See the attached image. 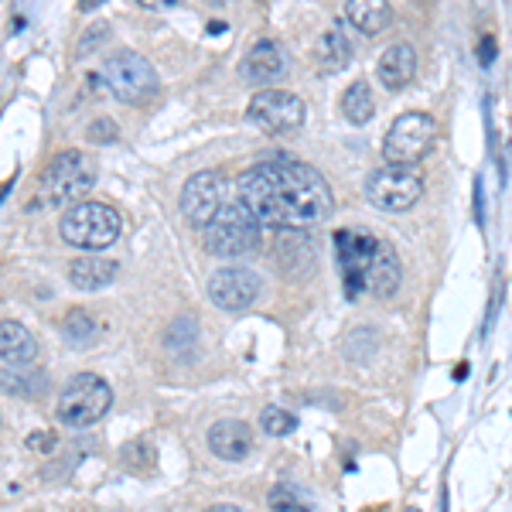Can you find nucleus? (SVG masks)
Listing matches in <instances>:
<instances>
[{"mask_svg": "<svg viewBox=\"0 0 512 512\" xmlns=\"http://www.w3.org/2000/svg\"><path fill=\"white\" fill-rule=\"evenodd\" d=\"M236 192L263 226L280 233H304L332 216V188L325 175L294 158H270L246 168Z\"/></svg>", "mask_w": 512, "mask_h": 512, "instance_id": "nucleus-1", "label": "nucleus"}, {"mask_svg": "<svg viewBox=\"0 0 512 512\" xmlns=\"http://www.w3.org/2000/svg\"><path fill=\"white\" fill-rule=\"evenodd\" d=\"M338 270L349 297H393L403 280L400 256L386 239L362 229H338L335 233Z\"/></svg>", "mask_w": 512, "mask_h": 512, "instance_id": "nucleus-2", "label": "nucleus"}, {"mask_svg": "<svg viewBox=\"0 0 512 512\" xmlns=\"http://www.w3.org/2000/svg\"><path fill=\"white\" fill-rule=\"evenodd\" d=\"M93 185H96L93 158L82 154V151H62L48 161L45 171H41L31 209L52 212V209H62V205H69L72 209V202L79 205V198L93 192Z\"/></svg>", "mask_w": 512, "mask_h": 512, "instance_id": "nucleus-3", "label": "nucleus"}, {"mask_svg": "<svg viewBox=\"0 0 512 512\" xmlns=\"http://www.w3.org/2000/svg\"><path fill=\"white\" fill-rule=\"evenodd\" d=\"M205 233V250L212 256H222V260H236V256H246L253 250H260L263 239V222L246 209L239 198H229V205L219 212Z\"/></svg>", "mask_w": 512, "mask_h": 512, "instance_id": "nucleus-4", "label": "nucleus"}, {"mask_svg": "<svg viewBox=\"0 0 512 512\" xmlns=\"http://www.w3.org/2000/svg\"><path fill=\"white\" fill-rule=\"evenodd\" d=\"M123 219L106 202H79L59 222V233L76 250H106L120 239Z\"/></svg>", "mask_w": 512, "mask_h": 512, "instance_id": "nucleus-5", "label": "nucleus"}, {"mask_svg": "<svg viewBox=\"0 0 512 512\" xmlns=\"http://www.w3.org/2000/svg\"><path fill=\"white\" fill-rule=\"evenodd\" d=\"M437 144V120L431 113H403L393 120V127L383 137V158L393 168H414L434 151Z\"/></svg>", "mask_w": 512, "mask_h": 512, "instance_id": "nucleus-6", "label": "nucleus"}, {"mask_svg": "<svg viewBox=\"0 0 512 512\" xmlns=\"http://www.w3.org/2000/svg\"><path fill=\"white\" fill-rule=\"evenodd\" d=\"M106 86L120 103L144 106L158 96V72L154 65L137 52H117L113 59H106Z\"/></svg>", "mask_w": 512, "mask_h": 512, "instance_id": "nucleus-7", "label": "nucleus"}, {"mask_svg": "<svg viewBox=\"0 0 512 512\" xmlns=\"http://www.w3.org/2000/svg\"><path fill=\"white\" fill-rule=\"evenodd\" d=\"M113 390L106 386V379L93 373H79L65 383L59 396V420L69 427H93L99 417L110 410Z\"/></svg>", "mask_w": 512, "mask_h": 512, "instance_id": "nucleus-8", "label": "nucleus"}, {"mask_svg": "<svg viewBox=\"0 0 512 512\" xmlns=\"http://www.w3.org/2000/svg\"><path fill=\"white\" fill-rule=\"evenodd\" d=\"M229 205V178L222 171H198L181 188V216L188 226L205 229Z\"/></svg>", "mask_w": 512, "mask_h": 512, "instance_id": "nucleus-9", "label": "nucleus"}, {"mask_svg": "<svg viewBox=\"0 0 512 512\" xmlns=\"http://www.w3.org/2000/svg\"><path fill=\"white\" fill-rule=\"evenodd\" d=\"M304 99L287 93V89H260L250 106H246V117H250L256 127L267 130V134L287 137L294 130H301L304 123Z\"/></svg>", "mask_w": 512, "mask_h": 512, "instance_id": "nucleus-10", "label": "nucleus"}, {"mask_svg": "<svg viewBox=\"0 0 512 512\" xmlns=\"http://www.w3.org/2000/svg\"><path fill=\"white\" fill-rule=\"evenodd\" d=\"M424 195V178L414 168H379L366 181V198L383 212H407Z\"/></svg>", "mask_w": 512, "mask_h": 512, "instance_id": "nucleus-11", "label": "nucleus"}, {"mask_svg": "<svg viewBox=\"0 0 512 512\" xmlns=\"http://www.w3.org/2000/svg\"><path fill=\"white\" fill-rule=\"evenodd\" d=\"M260 297V277L246 267H219L209 277V301L219 311H246Z\"/></svg>", "mask_w": 512, "mask_h": 512, "instance_id": "nucleus-12", "label": "nucleus"}, {"mask_svg": "<svg viewBox=\"0 0 512 512\" xmlns=\"http://www.w3.org/2000/svg\"><path fill=\"white\" fill-rule=\"evenodd\" d=\"M284 72H287V52L274 38L256 41L250 52L243 55V62H239V76H243V82H250V86H270Z\"/></svg>", "mask_w": 512, "mask_h": 512, "instance_id": "nucleus-13", "label": "nucleus"}, {"mask_svg": "<svg viewBox=\"0 0 512 512\" xmlns=\"http://www.w3.org/2000/svg\"><path fill=\"white\" fill-rule=\"evenodd\" d=\"M0 359H4V369H14V373L31 369L38 359L35 335L24 325H18V321H4L0 325Z\"/></svg>", "mask_w": 512, "mask_h": 512, "instance_id": "nucleus-14", "label": "nucleus"}, {"mask_svg": "<svg viewBox=\"0 0 512 512\" xmlns=\"http://www.w3.org/2000/svg\"><path fill=\"white\" fill-rule=\"evenodd\" d=\"M209 451L222 461H243L253 451V431L243 420H219L209 431Z\"/></svg>", "mask_w": 512, "mask_h": 512, "instance_id": "nucleus-15", "label": "nucleus"}, {"mask_svg": "<svg viewBox=\"0 0 512 512\" xmlns=\"http://www.w3.org/2000/svg\"><path fill=\"white\" fill-rule=\"evenodd\" d=\"M379 82H383L386 89H403L410 79L417 76V52L414 45H407V41H393L390 48H386L383 55H379V69H376Z\"/></svg>", "mask_w": 512, "mask_h": 512, "instance_id": "nucleus-16", "label": "nucleus"}, {"mask_svg": "<svg viewBox=\"0 0 512 512\" xmlns=\"http://www.w3.org/2000/svg\"><path fill=\"white\" fill-rule=\"evenodd\" d=\"M120 267L113 260L99 253H89V256H79V260L69 263V284L79 287V291H103L117 280Z\"/></svg>", "mask_w": 512, "mask_h": 512, "instance_id": "nucleus-17", "label": "nucleus"}, {"mask_svg": "<svg viewBox=\"0 0 512 512\" xmlns=\"http://www.w3.org/2000/svg\"><path fill=\"white\" fill-rule=\"evenodd\" d=\"M345 18H349L366 38H376L379 31L390 28L393 7L386 4V0H349V4H345Z\"/></svg>", "mask_w": 512, "mask_h": 512, "instance_id": "nucleus-18", "label": "nucleus"}, {"mask_svg": "<svg viewBox=\"0 0 512 512\" xmlns=\"http://www.w3.org/2000/svg\"><path fill=\"white\" fill-rule=\"evenodd\" d=\"M315 59H318V69L321 72L345 69V65H349V59H352L349 38H345L342 31H325V35L318 38V45H315Z\"/></svg>", "mask_w": 512, "mask_h": 512, "instance_id": "nucleus-19", "label": "nucleus"}, {"mask_svg": "<svg viewBox=\"0 0 512 512\" xmlns=\"http://www.w3.org/2000/svg\"><path fill=\"white\" fill-rule=\"evenodd\" d=\"M373 110H376V99H373V89H369V82H352L349 89H345L342 96V113L349 123H369L373 120Z\"/></svg>", "mask_w": 512, "mask_h": 512, "instance_id": "nucleus-20", "label": "nucleus"}, {"mask_svg": "<svg viewBox=\"0 0 512 512\" xmlns=\"http://www.w3.org/2000/svg\"><path fill=\"white\" fill-rule=\"evenodd\" d=\"M267 502L274 512H311L308 495L297 489V485H274L267 495Z\"/></svg>", "mask_w": 512, "mask_h": 512, "instance_id": "nucleus-21", "label": "nucleus"}, {"mask_svg": "<svg viewBox=\"0 0 512 512\" xmlns=\"http://www.w3.org/2000/svg\"><path fill=\"white\" fill-rule=\"evenodd\" d=\"M62 338L69 345H89L96 338V321L86 311H69V318L62 325Z\"/></svg>", "mask_w": 512, "mask_h": 512, "instance_id": "nucleus-22", "label": "nucleus"}, {"mask_svg": "<svg viewBox=\"0 0 512 512\" xmlns=\"http://www.w3.org/2000/svg\"><path fill=\"white\" fill-rule=\"evenodd\" d=\"M4 390L7 393H18V396H38L45 393V376L41 373H14V369H4Z\"/></svg>", "mask_w": 512, "mask_h": 512, "instance_id": "nucleus-23", "label": "nucleus"}, {"mask_svg": "<svg viewBox=\"0 0 512 512\" xmlns=\"http://www.w3.org/2000/svg\"><path fill=\"white\" fill-rule=\"evenodd\" d=\"M260 424H263V431L267 434H274V437H287L297 427V417L294 414H287L284 407H267L260 414Z\"/></svg>", "mask_w": 512, "mask_h": 512, "instance_id": "nucleus-24", "label": "nucleus"}, {"mask_svg": "<svg viewBox=\"0 0 512 512\" xmlns=\"http://www.w3.org/2000/svg\"><path fill=\"white\" fill-rule=\"evenodd\" d=\"M28 448L38 451V454L55 451V431H35V434L28 437Z\"/></svg>", "mask_w": 512, "mask_h": 512, "instance_id": "nucleus-25", "label": "nucleus"}, {"mask_svg": "<svg viewBox=\"0 0 512 512\" xmlns=\"http://www.w3.org/2000/svg\"><path fill=\"white\" fill-rule=\"evenodd\" d=\"M478 59H482V65H492V59H495V38L492 35L482 38V45H478Z\"/></svg>", "mask_w": 512, "mask_h": 512, "instance_id": "nucleus-26", "label": "nucleus"}, {"mask_svg": "<svg viewBox=\"0 0 512 512\" xmlns=\"http://www.w3.org/2000/svg\"><path fill=\"white\" fill-rule=\"evenodd\" d=\"M99 134H106L110 140H117V127H113V123H106V120H99V123H93V127H89V137H99Z\"/></svg>", "mask_w": 512, "mask_h": 512, "instance_id": "nucleus-27", "label": "nucleus"}, {"mask_svg": "<svg viewBox=\"0 0 512 512\" xmlns=\"http://www.w3.org/2000/svg\"><path fill=\"white\" fill-rule=\"evenodd\" d=\"M205 512H243L239 506H212V509H205Z\"/></svg>", "mask_w": 512, "mask_h": 512, "instance_id": "nucleus-28", "label": "nucleus"}]
</instances>
